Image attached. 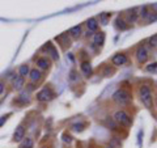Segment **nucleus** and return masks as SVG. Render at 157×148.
Returning a JSON list of instances; mask_svg holds the SVG:
<instances>
[{
  "label": "nucleus",
  "instance_id": "28",
  "mask_svg": "<svg viewBox=\"0 0 157 148\" xmlns=\"http://www.w3.org/2000/svg\"><path fill=\"white\" fill-rule=\"evenodd\" d=\"M84 127H85V123H76V125L72 126V129L75 131H77V132H80V131L84 130Z\"/></svg>",
  "mask_w": 157,
  "mask_h": 148
},
{
  "label": "nucleus",
  "instance_id": "30",
  "mask_svg": "<svg viewBox=\"0 0 157 148\" xmlns=\"http://www.w3.org/2000/svg\"><path fill=\"white\" fill-rule=\"evenodd\" d=\"M145 20H147L148 22H155V21H157V13H152V12H151L149 16L147 17Z\"/></svg>",
  "mask_w": 157,
  "mask_h": 148
},
{
  "label": "nucleus",
  "instance_id": "35",
  "mask_svg": "<svg viewBox=\"0 0 157 148\" xmlns=\"http://www.w3.org/2000/svg\"><path fill=\"white\" fill-rule=\"evenodd\" d=\"M4 92V84L3 83H0V95Z\"/></svg>",
  "mask_w": 157,
  "mask_h": 148
},
{
  "label": "nucleus",
  "instance_id": "15",
  "mask_svg": "<svg viewBox=\"0 0 157 148\" xmlns=\"http://www.w3.org/2000/svg\"><path fill=\"white\" fill-rule=\"evenodd\" d=\"M136 12V8L135 9H132V11H130L128 13H127V24H134L136 22V20L137 17H139V13H135Z\"/></svg>",
  "mask_w": 157,
  "mask_h": 148
},
{
  "label": "nucleus",
  "instance_id": "32",
  "mask_svg": "<svg viewBox=\"0 0 157 148\" xmlns=\"http://www.w3.org/2000/svg\"><path fill=\"white\" fill-rule=\"evenodd\" d=\"M63 142H64V143H71L72 138L70 135H67V134H63Z\"/></svg>",
  "mask_w": 157,
  "mask_h": 148
},
{
  "label": "nucleus",
  "instance_id": "36",
  "mask_svg": "<svg viewBox=\"0 0 157 148\" xmlns=\"http://www.w3.org/2000/svg\"><path fill=\"white\" fill-rule=\"evenodd\" d=\"M105 148H113V147H105Z\"/></svg>",
  "mask_w": 157,
  "mask_h": 148
},
{
  "label": "nucleus",
  "instance_id": "27",
  "mask_svg": "<svg viewBox=\"0 0 157 148\" xmlns=\"http://www.w3.org/2000/svg\"><path fill=\"white\" fill-rule=\"evenodd\" d=\"M113 73H114V68H111L110 66H106V67H105V71H104V76L109 77V76L113 75Z\"/></svg>",
  "mask_w": 157,
  "mask_h": 148
},
{
  "label": "nucleus",
  "instance_id": "29",
  "mask_svg": "<svg viewBox=\"0 0 157 148\" xmlns=\"http://www.w3.org/2000/svg\"><path fill=\"white\" fill-rule=\"evenodd\" d=\"M70 80H71V81H76V80H78V73H77L75 70H72V71L70 72Z\"/></svg>",
  "mask_w": 157,
  "mask_h": 148
},
{
  "label": "nucleus",
  "instance_id": "10",
  "mask_svg": "<svg viewBox=\"0 0 157 148\" xmlns=\"http://www.w3.org/2000/svg\"><path fill=\"white\" fill-rule=\"evenodd\" d=\"M29 77H30L32 83H38V81H41V79H42V73L39 70H37V68H33V70H30V72H29Z\"/></svg>",
  "mask_w": 157,
  "mask_h": 148
},
{
  "label": "nucleus",
  "instance_id": "19",
  "mask_svg": "<svg viewBox=\"0 0 157 148\" xmlns=\"http://www.w3.org/2000/svg\"><path fill=\"white\" fill-rule=\"evenodd\" d=\"M110 17H111V13H101L100 14V21H101V24L102 25H106L107 22H109V20H110Z\"/></svg>",
  "mask_w": 157,
  "mask_h": 148
},
{
  "label": "nucleus",
  "instance_id": "21",
  "mask_svg": "<svg viewBox=\"0 0 157 148\" xmlns=\"http://www.w3.org/2000/svg\"><path fill=\"white\" fill-rule=\"evenodd\" d=\"M58 41H62V45L63 46H70V38H68V34H62L60 37H58L56 38Z\"/></svg>",
  "mask_w": 157,
  "mask_h": 148
},
{
  "label": "nucleus",
  "instance_id": "34",
  "mask_svg": "<svg viewBox=\"0 0 157 148\" xmlns=\"http://www.w3.org/2000/svg\"><path fill=\"white\" fill-rule=\"evenodd\" d=\"M151 8H152V11H155V12L157 13V3H155V4H152V6H151Z\"/></svg>",
  "mask_w": 157,
  "mask_h": 148
},
{
  "label": "nucleus",
  "instance_id": "1",
  "mask_svg": "<svg viewBox=\"0 0 157 148\" xmlns=\"http://www.w3.org/2000/svg\"><path fill=\"white\" fill-rule=\"evenodd\" d=\"M114 121L118 123V125L124 126V127H130L132 125V118L123 110H118L114 114Z\"/></svg>",
  "mask_w": 157,
  "mask_h": 148
},
{
  "label": "nucleus",
  "instance_id": "9",
  "mask_svg": "<svg viewBox=\"0 0 157 148\" xmlns=\"http://www.w3.org/2000/svg\"><path fill=\"white\" fill-rule=\"evenodd\" d=\"M24 84H25V79L21 77V76H14L13 80H12V87L13 89L16 91H20L24 88Z\"/></svg>",
  "mask_w": 157,
  "mask_h": 148
},
{
  "label": "nucleus",
  "instance_id": "24",
  "mask_svg": "<svg viewBox=\"0 0 157 148\" xmlns=\"http://www.w3.org/2000/svg\"><path fill=\"white\" fill-rule=\"evenodd\" d=\"M148 45H149V47H152V49H157V34L152 36V37L148 39Z\"/></svg>",
  "mask_w": 157,
  "mask_h": 148
},
{
  "label": "nucleus",
  "instance_id": "6",
  "mask_svg": "<svg viewBox=\"0 0 157 148\" xmlns=\"http://www.w3.org/2000/svg\"><path fill=\"white\" fill-rule=\"evenodd\" d=\"M136 59L139 60V63H145L148 60V51H147V47L140 45L139 47L136 49Z\"/></svg>",
  "mask_w": 157,
  "mask_h": 148
},
{
  "label": "nucleus",
  "instance_id": "5",
  "mask_svg": "<svg viewBox=\"0 0 157 148\" xmlns=\"http://www.w3.org/2000/svg\"><path fill=\"white\" fill-rule=\"evenodd\" d=\"M42 51H45L47 55H50L52 60H58V59H59V53L56 50V47L54 46L51 42L45 43V46L42 47Z\"/></svg>",
  "mask_w": 157,
  "mask_h": 148
},
{
  "label": "nucleus",
  "instance_id": "4",
  "mask_svg": "<svg viewBox=\"0 0 157 148\" xmlns=\"http://www.w3.org/2000/svg\"><path fill=\"white\" fill-rule=\"evenodd\" d=\"M55 97V93L52 92V89L50 87H45L43 89H41L37 93V100L39 102H46V101H50Z\"/></svg>",
  "mask_w": 157,
  "mask_h": 148
},
{
  "label": "nucleus",
  "instance_id": "14",
  "mask_svg": "<svg viewBox=\"0 0 157 148\" xmlns=\"http://www.w3.org/2000/svg\"><path fill=\"white\" fill-rule=\"evenodd\" d=\"M86 26H88V30H89V32H96L97 29H98V21H97V18H94V17L89 18L86 21Z\"/></svg>",
  "mask_w": 157,
  "mask_h": 148
},
{
  "label": "nucleus",
  "instance_id": "12",
  "mask_svg": "<svg viewBox=\"0 0 157 148\" xmlns=\"http://www.w3.org/2000/svg\"><path fill=\"white\" fill-rule=\"evenodd\" d=\"M104 43H105V33L100 32V33L94 34V38H93V45H97V46L101 47Z\"/></svg>",
  "mask_w": 157,
  "mask_h": 148
},
{
  "label": "nucleus",
  "instance_id": "7",
  "mask_svg": "<svg viewBox=\"0 0 157 148\" xmlns=\"http://www.w3.org/2000/svg\"><path fill=\"white\" fill-rule=\"evenodd\" d=\"M111 62H113V64L114 66H123V64L127 63V56L124 55V54L118 53L111 58Z\"/></svg>",
  "mask_w": 157,
  "mask_h": 148
},
{
  "label": "nucleus",
  "instance_id": "17",
  "mask_svg": "<svg viewBox=\"0 0 157 148\" xmlns=\"http://www.w3.org/2000/svg\"><path fill=\"white\" fill-rule=\"evenodd\" d=\"M115 26H117L118 29H121V30H126V29L128 28V25H127V22H126L122 17H118V18L115 20Z\"/></svg>",
  "mask_w": 157,
  "mask_h": 148
},
{
  "label": "nucleus",
  "instance_id": "31",
  "mask_svg": "<svg viewBox=\"0 0 157 148\" xmlns=\"http://www.w3.org/2000/svg\"><path fill=\"white\" fill-rule=\"evenodd\" d=\"M141 143H143V131H139V135H137V144H139V147H141Z\"/></svg>",
  "mask_w": 157,
  "mask_h": 148
},
{
  "label": "nucleus",
  "instance_id": "25",
  "mask_svg": "<svg viewBox=\"0 0 157 148\" xmlns=\"http://www.w3.org/2000/svg\"><path fill=\"white\" fill-rule=\"evenodd\" d=\"M106 125H107V127H111V130H117L118 123L113 119V118H106Z\"/></svg>",
  "mask_w": 157,
  "mask_h": 148
},
{
  "label": "nucleus",
  "instance_id": "8",
  "mask_svg": "<svg viewBox=\"0 0 157 148\" xmlns=\"http://www.w3.org/2000/svg\"><path fill=\"white\" fill-rule=\"evenodd\" d=\"M25 138V127L22 125H20L16 130H14V134H13V142H21L24 140Z\"/></svg>",
  "mask_w": 157,
  "mask_h": 148
},
{
  "label": "nucleus",
  "instance_id": "13",
  "mask_svg": "<svg viewBox=\"0 0 157 148\" xmlns=\"http://www.w3.org/2000/svg\"><path fill=\"white\" fill-rule=\"evenodd\" d=\"M37 66L41 68V70H48L50 68V62H48L47 58H38L37 59Z\"/></svg>",
  "mask_w": 157,
  "mask_h": 148
},
{
  "label": "nucleus",
  "instance_id": "2",
  "mask_svg": "<svg viewBox=\"0 0 157 148\" xmlns=\"http://www.w3.org/2000/svg\"><path fill=\"white\" fill-rule=\"evenodd\" d=\"M139 95H140V100L144 103L147 107L152 106V91L148 85H141L139 89Z\"/></svg>",
  "mask_w": 157,
  "mask_h": 148
},
{
  "label": "nucleus",
  "instance_id": "18",
  "mask_svg": "<svg viewBox=\"0 0 157 148\" xmlns=\"http://www.w3.org/2000/svg\"><path fill=\"white\" fill-rule=\"evenodd\" d=\"M18 72H20V76L25 79L26 76H29V72H30V68H29V66H28V64H22L21 67H20Z\"/></svg>",
  "mask_w": 157,
  "mask_h": 148
},
{
  "label": "nucleus",
  "instance_id": "3",
  "mask_svg": "<svg viewBox=\"0 0 157 148\" xmlns=\"http://www.w3.org/2000/svg\"><path fill=\"white\" fill-rule=\"evenodd\" d=\"M113 100H114L118 105H126V103L130 102L131 96L126 89H118L114 95H113Z\"/></svg>",
  "mask_w": 157,
  "mask_h": 148
},
{
  "label": "nucleus",
  "instance_id": "16",
  "mask_svg": "<svg viewBox=\"0 0 157 148\" xmlns=\"http://www.w3.org/2000/svg\"><path fill=\"white\" fill-rule=\"evenodd\" d=\"M68 34L72 37V38H78L81 36V26L80 25H76V26H73L70 29V32H68Z\"/></svg>",
  "mask_w": 157,
  "mask_h": 148
},
{
  "label": "nucleus",
  "instance_id": "33",
  "mask_svg": "<svg viewBox=\"0 0 157 148\" xmlns=\"http://www.w3.org/2000/svg\"><path fill=\"white\" fill-rule=\"evenodd\" d=\"M8 117H9V115H4V117L0 118V126H3V123L7 121V118H8Z\"/></svg>",
  "mask_w": 157,
  "mask_h": 148
},
{
  "label": "nucleus",
  "instance_id": "26",
  "mask_svg": "<svg viewBox=\"0 0 157 148\" xmlns=\"http://www.w3.org/2000/svg\"><path fill=\"white\" fill-rule=\"evenodd\" d=\"M29 101V97H28V93H22V95H20V97L17 98V102H21V103H28Z\"/></svg>",
  "mask_w": 157,
  "mask_h": 148
},
{
  "label": "nucleus",
  "instance_id": "20",
  "mask_svg": "<svg viewBox=\"0 0 157 148\" xmlns=\"http://www.w3.org/2000/svg\"><path fill=\"white\" fill-rule=\"evenodd\" d=\"M20 148H33V139L32 138H24V140L21 143V147Z\"/></svg>",
  "mask_w": 157,
  "mask_h": 148
},
{
  "label": "nucleus",
  "instance_id": "22",
  "mask_svg": "<svg viewBox=\"0 0 157 148\" xmlns=\"http://www.w3.org/2000/svg\"><path fill=\"white\" fill-rule=\"evenodd\" d=\"M149 11H148V7H147V6H143V7H141V9H140V13H139V16H141V18H147V17H148L149 16Z\"/></svg>",
  "mask_w": 157,
  "mask_h": 148
},
{
  "label": "nucleus",
  "instance_id": "23",
  "mask_svg": "<svg viewBox=\"0 0 157 148\" xmlns=\"http://www.w3.org/2000/svg\"><path fill=\"white\" fill-rule=\"evenodd\" d=\"M145 71L149 73H157V63H151L145 67Z\"/></svg>",
  "mask_w": 157,
  "mask_h": 148
},
{
  "label": "nucleus",
  "instance_id": "11",
  "mask_svg": "<svg viewBox=\"0 0 157 148\" xmlns=\"http://www.w3.org/2000/svg\"><path fill=\"white\" fill-rule=\"evenodd\" d=\"M81 71H82V73L85 75V77L92 76V73H93V68H92L90 63L88 62V60H85V62H82V63H81Z\"/></svg>",
  "mask_w": 157,
  "mask_h": 148
}]
</instances>
